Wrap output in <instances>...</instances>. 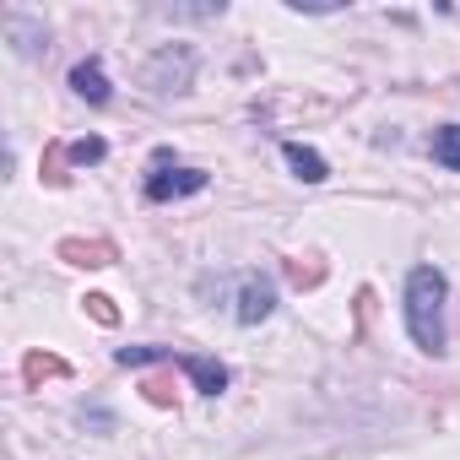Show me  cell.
<instances>
[{"label": "cell", "instance_id": "6da1fadb", "mask_svg": "<svg viewBox=\"0 0 460 460\" xmlns=\"http://www.w3.org/2000/svg\"><path fill=\"white\" fill-rule=\"evenodd\" d=\"M444 298H449V282L438 266H417L406 277V331L428 358H444Z\"/></svg>", "mask_w": 460, "mask_h": 460}, {"label": "cell", "instance_id": "7a4b0ae2", "mask_svg": "<svg viewBox=\"0 0 460 460\" xmlns=\"http://www.w3.org/2000/svg\"><path fill=\"white\" fill-rule=\"evenodd\" d=\"M114 363H119V368L179 363V368L195 379V390H200V395H222V390H227V368H222L217 358H195V352H173V347H119V352H114Z\"/></svg>", "mask_w": 460, "mask_h": 460}, {"label": "cell", "instance_id": "3957f363", "mask_svg": "<svg viewBox=\"0 0 460 460\" xmlns=\"http://www.w3.org/2000/svg\"><path fill=\"white\" fill-rule=\"evenodd\" d=\"M206 190V173L200 168H173L168 152L152 157V173H146V200H179V195H195Z\"/></svg>", "mask_w": 460, "mask_h": 460}, {"label": "cell", "instance_id": "277c9868", "mask_svg": "<svg viewBox=\"0 0 460 460\" xmlns=\"http://www.w3.org/2000/svg\"><path fill=\"white\" fill-rule=\"evenodd\" d=\"M271 309H277V288H271V277H261V271H244V277H239V298H234V314H239V325H261Z\"/></svg>", "mask_w": 460, "mask_h": 460}, {"label": "cell", "instance_id": "5b68a950", "mask_svg": "<svg viewBox=\"0 0 460 460\" xmlns=\"http://www.w3.org/2000/svg\"><path fill=\"white\" fill-rule=\"evenodd\" d=\"M146 82H152L157 93H184V87L195 82V55H190V49H163V55L146 66Z\"/></svg>", "mask_w": 460, "mask_h": 460}, {"label": "cell", "instance_id": "8992f818", "mask_svg": "<svg viewBox=\"0 0 460 460\" xmlns=\"http://www.w3.org/2000/svg\"><path fill=\"white\" fill-rule=\"evenodd\" d=\"M60 261L66 266H114L119 250L109 239H60Z\"/></svg>", "mask_w": 460, "mask_h": 460}, {"label": "cell", "instance_id": "52a82bcc", "mask_svg": "<svg viewBox=\"0 0 460 460\" xmlns=\"http://www.w3.org/2000/svg\"><path fill=\"white\" fill-rule=\"evenodd\" d=\"M71 93L87 98V103H109V76H103V66H98V60L71 66Z\"/></svg>", "mask_w": 460, "mask_h": 460}, {"label": "cell", "instance_id": "ba28073f", "mask_svg": "<svg viewBox=\"0 0 460 460\" xmlns=\"http://www.w3.org/2000/svg\"><path fill=\"white\" fill-rule=\"evenodd\" d=\"M282 157L293 163V173H298L304 184H325V179H331V168H325V157H320L314 146H298V141H288V146H282Z\"/></svg>", "mask_w": 460, "mask_h": 460}, {"label": "cell", "instance_id": "9c48e42d", "mask_svg": "<svg viewBox=\"0 0 460 460\" xmlns=\"http://www.w3.org/2000/svg\"><path fill=\"white\" fill-rule=\"evenodd\" d=\"M71 368H66V358H55V352H28L22 358V385H44V379H66Z\"/></svg>", "mask_w": 460, "mask_h": 460}, {"label": "cell", "instance_id": "30bf717a", "mask_svg": "<svg viewBox=\"0 0 460 460\" xmlns=\"http://www.w3.org/2000/svg\"><path fill=\"white\" fill-rule=\"evenodd\" d=\"M428 152H433V163H444L449 173H460V125H444V130H433Z\"/></svg>", "mask_w": 460, "mask_h": 460}, {"label": "cell", "instance_id": "8fae6325", "mask_svg": "<svg viewBox=\"0 0 460 460\" xmlns=\"http://www.w3.org/2000/svg\"><path fill=\"white\" fill-rule=\"evenodd\" d=\"M288 282H293L298 293L320 288V282H325V261H320V255H298V261H288Z\"/></svg>", "mask_w": 460, "mask_h": 460}, {"label": "cell", "instance_id": "7c38bea8", "mask_svg": "<svg viewBox=\"0 0 460 460\" xmlns=\"http://www.w3.org/2000/svg\"><path fill=\"white\" fill-rule=\"evenodd\" d=\"M66 163H71V152L60 141H49L44 146V184H66Z\"/></svg>", "mask_w": 460, "mask_h": 460}, {"label": "cell", "instance_id": "4fadbf2b", "mask_svg": "<svg viewBox=\"0 0 460 460\" xmlns=\"http://www.w3.org/2000/svg\"><path fill=\"white\" fill-rule=\"evenodd\" d=\"M66 152H71V163H82V168H87V163H103V157H109V146H103L98 136H82V141H71Z\"/></svg>", "mask_w": 460, "mask_h": 460}, {"label": "cell", "instance_id": "5bb4252c", "mask_svg": "<svg viewBox=\"0 0 460 460\" xmlns=\"http://www.w3.org/2000/svg\"><path fill=\"white\" fill-rule=\"evenodd\" d=\"M82 309H87L98 325H119V309H114V298H109V293H87V298H82Z\"/></svg>", "mask_w": 460, "mask_h": 460}, {"label": "cell", "instance_id": "9a60e30c", "mask_svg": "<svg viewBox=\"0 0 460 460\" xmlns=\"http://www.w3.org/2000/svg\"><path fill=\"white\" fill-rule=\"evenodd\" d=\"M146 401H152V406H173V390H168V379H146Z\"/></svg>", "mask_w": 460, "mask_h": 460}]
</instances>
